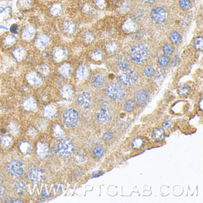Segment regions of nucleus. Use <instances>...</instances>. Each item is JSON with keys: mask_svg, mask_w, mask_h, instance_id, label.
<instances>
[{"mask_svg": "<svg viewBox=\"0 0 203 203\" xmlns=\"http://www.w3.org/2000/svg\"><path fill=\"white\" fill-rule=\"evenodd\" d=\"M27 134L30 137L34 138L38 135V131L33 127H30L27 129Z\"/></svg>", "mask_w": 203, "mask_h": 203, "instance_id": "nucleus-46", "label": "nucleus"}, {"mask_svg": "<svg viewBox=\"0 0 203 203\" xmlns=\"http://www.w3.org/2000/svg\"><path fill=\"white\" fill-rule=\"evenodd\" d=\"M112 138H113V133L110 132H108L105 133L104 134V135H103V139L104 141H107L110 140Z\"/></svg>", "mask_w": 203, "mask_h": 203, "instance_id": "nucleus-56", "label": "nucleus"}, {"mask_svg": "<svg viewBox=\"0 0 203 203\" xmlns=\"http://www.w3.org/2000/svg\"><path fill=\"white\" fill-rule=\"evenodd\" d=\"M83 41L86 43H90L94 40L93 34L90 32H87L84 33L83 36Z\"/></svg>", "mask_w": 203, "mask_h": 203, "instance_id": "nucleus-40", "label": "nucleus"}, {"mask_svg": "<svg viewBox=\"0 0 203 203\" xmlns=\"http://www.w3.org/2000/svg\"><path fill=\"white\" fill-rule=\"evenodd\" d=\"M13 144L12 139L8 136H2L1 138V144L3 149L9 148Z\"/></svg>", "mask_w": 203, "mask_h": 203, "instance_id": "nucleus-32", "label": "nucleus"}, {"mask_svg": "<svg viewBox=\"0 0 203 203\" xmlns=\"http://www.w3.org/2000/svg\"><path fill=\"white\" fill-rule=\"evenodd\" d=\"M104 80L100 75H96L93 78V83L96 87H100L103 85Z\"/></svg>", "mask_w": 203, "mask_h": 203, "instance_id": "nucleus-38", "label": "nucleus"}, {"mask_svg": "<svg viewBox=\"0 0 203 203\" xmlns=\"http://www.w3.org/2000/svg\"><path fill=\"white\" fill-rule=\"evenodd\" d=\"M85 157L83 156V155H82L81 154H78L76 156V161L78 163H81L83 162L84 160Z\"/></svg>", "mask_w": 203, "mask_h": 203, "instance_id": "nucleus-57", "label": "nucleus"}, {"mask_svg": "<svg viewBox=\"0 0 203 203\" xmlns=\"http://www.w3.org/2000/svg\"><path fill=\"white\" fill-rule=\"evenodd\" d=\"M163 52H164V54H171L172 53V51H173V48H172V47L170 45L167 44V45H164L163 47Z\"/></svg>", "mask_w": 203, "mask_h": 203, "instance_id": "nucleus-49", "label": "nucleus"}, {"mask_svg": "<svg viewBox=\"0 0 203 203\" xmlns=\"http://www.w3.org/2000/svg\"><path fill=\"white\" fill-rule=\"evenodd\" d=\"M96 118L101 123L107 122L110 119V113L106 108H103L97 113Z\"/></svg>", "mask_w": 203, "mask_h": 203, "instance_id": "nucleus-24", "label": "nucleus"}, {"mask_svg": "<svg viewBox=\"0 0 203 203\" xmlns=\"http://www.w3.org/2000/svg\"><path fill=\"white\" fill-rule=\"evenodd\" d=\"M202 102H203V100L201 99L199 103V106H200V109L202 110Z\"/></svg>", "mask_w": 203, "mask_h": 203, "instance_id": "nucleus-60", "label": "nucleus"}, {"mask_svg": "<svg viewBox=\"0 0 203 203\" xmlns=\"http://www.w3.org/2000/svg\"><path fill=\"white\" fill-rule=\"evenodd\" d=\"M14 189L19 194H22L26 190V185L25 183L21 180H17L14 182Z\"/></svg>", "mask_w": 203, "mask_h": 203, "instance_id": "nucleus-23", "label": "nucleus"}, {"mask_svg": "<svg viewBox=\"0 0 203 203\" xmlns=\"http://www.w3.org/2000/svg\"><path fill=\"white\" fill-rule=\"evenodd\" d=\"M43 1H51V0H42Z\"/></svg>", "mask_w": 203, "mask_h": 203, "instance_id": "nucleus-63", "label": "nucleus"}, {"mask_svg": "<svg viewBox=\"0 0 203 203\" xmlns=\"http://www.w3.org/2000/svg\"><path fill=\"white\" fill-rule=\"evenodd\" d=\"M14 203H22V201H20V200H17L16 201H14Z\"/></svg>", "mask_w": 203, "mask_h": 203, "instance_id": "nucleus-62", "label": "nucleus"}, {"mask_svg": "<svg viewBox=\"0 0 203 203\" xmlns=\"http://www.w3.org/2000/svg\"><path fill=\"white\" fill-rule=\"evenodd\" d=\"M91 57L95 60H100L103 57V54L100 50L96 49L91 53Z\"/></svg>", "mask_w": 203, "mask_h": 203, "instance_id": "nucleus-36", "label": "nucleus"}, {"mask_svg": "<svg viewBox=\"0 0 203 203\" xmlns=\"http://www.w3.org/2000/svg\"><path fill=\"white\" fill-rule=\"evenodd\" d=\"M165 135L164 131L161 128H157L155 129L152 132V138L154 139L157 141H162Z\"/></svg>", "mask_w": 203, "mask_h": 203, "instance_id": "nucleus-30", "label": "nucleus"}, {"mask_svg": "<svg viewBox=\"0 0 203 203\" xmlns=\"http://www.w3.org/2000/svg\"><path fill=\"white\" fill-rule=\"evenodd\" d=\"M10 30V32H11L12 33L14 34V35L17 34L19 32V26L17 25L14 24V25H12L11 26Z\"/></svg>", "mask_w": 203, "mask_h": 203, "instance_id": "nucleus-54", "label": "nucleus"}, {"mask_svg": "<svg viewBox=\"0 0 203 203\" xmlns=\"http://www.w3.org/2000/svg\"><path fill=\"white\" fill-rule=\"evenodd\" d=\"M119 81L125 85L130 86L134 84L137 81L135 73L131 70H124L119 76Z\"/></svg>", "mask_w": 203, "mask_h": 203, "instance_id": "nucleus-10", "label": "nucleus"}, {"mask_svg": "<svg viewBox=\"0 0 203 203\" xmlns=\"http://www.w3.org/2000/svg\"><path fill=\"white\" fill-rule=\"evenodd\" d=\"M61 29L63 32L68 35H72L76 33V26L75 23L72 21L67 20L63 23Z\"/></svg>", "mask_w": 203, "mask_h": 203, "instance_id": "nucleus-16", "label": "nucleus"}, {"mask_svg": "<svg viewBox=\"0 0 203 203\" xmlns=\"http://www.w3.org/2000/svg\"><path fill=\"white\" fill-rule=\"evenodd\" d=\"M19 149L23 154L26 155L31 151L32 146L28 142L24 141L20 142L19 145Z\"/></svg>", "mask_w": 203, "mask_h": 203, "instance_id": "nucleus-28", "label": "nucleus"}, {"mask_svg": "<svg viewBox=\"0 0 203 203\" xmlns=\"http://www.w3.org/2000/svg\"><path fill=\"white\" fill-rule=\"evenodd\" d=\"M101 174H102L101 171H96L93 173V177H97V176H100Z\"/></svg>", "mask_w": 203, "mask_h": 203, "instance_id": "nucleus-59", "label": "nucleus"}, {"mask_svg": "<svg viewBox=\"0 0 203 203\" xmlns=\"http://www.w3.org/2000/svg\"><path fill=\"white\" fill-rule=\"evenodd\" d=\"M124 107L126 110L131 111L134 107V103L131 100H128L124 103Z\"/></svg>", "mask_w": 203, "mask_h": 203, "instance_id": "nucleus-44", "label": "nucleus"}, {"mask_svg": "<svg viewBox=\"0 0 203 203\" xmlns=\"http://www.w3.org/2000/svg\"><path fill=\"white\" fill-rule=\"evenodd\" d=\"M106 94L113 100L116 101H121L125 93L122 86L117 83H110L106 88Z\"/></svg>", "mask_w": 203, "mask_h": 203, "instance_id": "nucleus-2", "label": "nucleus"}, {"mask_svg": "<svg viewBox=\"0 0 203 203\" xmlns=\"http://www.w3.org/2000/svg\"><path fill=\"white\" fill-rule=\"evenodd\" d=\"M103 154V150L100 147H96L94 150V156L95 157L98 158L102 156Z\"/></svg>", "mask_w": 203, "mask_h": 203, "instance_id": "nucleus-48", "label": "nucleus"}, {"mask_svg": "<svg viewBox=\"0 0 203 203\" xmlns=\"http://www.w3.org/2000/svg\"><path fill=\"white\" fill-rule=\"evenodd\" d=\"M26 79L30 85L34 86H39L42 83L41 76L35 72H29L26 75Z\"/></svg>", "mask_w": 203, "mask_h": 203, "instance_id": "nucleus-15", "label": "nucleus"}, {"mask_svg": "<svg viewBox=\"0 0 203 203\" xmlns=\"http://www.w3.org/2000/svg\"><path fill=\"white\" fill-rule=\"evenodd\" d=\"M149 93L143 89L138 91L135 95L136 102L140 106L145 105L149 101Z\"/></svg>", "mask_w": 203, "mask_h": 203, "instance_id": "nucleus-14", "label": "nucleus"}, {"mask_svg": "<svg viewBox=\"0 0 203 203\" xmlns=\"http://www.w3.org/2000/svg\"><path fill=\"white\" fill-rule=\"evenodd\" d=\"M23 107L26 110L35 111L37 109V103L36 100L32 96H29L23 103Z\"/></svg>", "mask_w": 203, "mask_h": 203, "instance_id": "nucleus-18", "label": "nucleus"}, {"mask_svg": "<svg viewBox=\"0 0 203 203\" xmlns=\"http://www.w3.org/2000/svg\"><path fill=\"white\" fill-rule=\"evenodd\" d=\"M95 5L100 9H103L106 6L105 0H94Z\"/></svg>", "mask_w": 203, "mask_h": 203, "instance_id": "nucleus-51", "label": "nucleus"}, {"mask_svg": "<svg viewBox=\"0 0 203 203\" xmlns=\"http://www.w3.org/2000/svg\"><path fill=\"white\" fill-rule=\"evenodd\" d=\"M195 48L198 50H202L203 47V38L201 37H198L195 39L194 42Z\"/></svg>", "mask_w": 203, "mask_h": 203, "instance_id": "nucleus-42", "label": "nucleus"}, {"mask_svg": "<svg viewBox=\"0 0 203 203\" xmlns=\"http://www.w3.org/2000/svg\"><path fill=\"white\" fill-rule=\"evenodd\" d=\"M53 134L57 138H63L65 136V132L58 124H55L53 126Z\"/></svg>", "mask_w": 203, "mask_h": 203, "instance_id": "nucleus-33", "label": "nucleus"}, {"mask_svg": "<svg viewBox=\"0 0 203 203\" xmlns=\"http://www.w3.org/2000/svg\"><path fill=\"white\" fill-rule=\"evenodd\" d=\"M118 65L122 69H126L129 66V61L126 58L122 57L118 60Z\"/></svg>", "mask_w": 203, "mask_h": 203, "instance_id": "nucleus-39", "label": "nucleus"}, {"mask_svg": "<svg viewBox=\"0 0 203 203\" xmlns=\"http://www.w3.org/2000/svg\"><path fill=\"white\" fill-rule=\"evenodd\" d=\"M27 177L32 182L39 183L44 179L45 175L41 169L37 166H33L28 169Z\"/></svg>", "mask_w": 203, "mask_h": 203, "instance_id": "nucleus-6", "label": "nucleus"}, {"mask_svg": "<svg viewBox=\"0 0 203 203\" xmlns=\"http://www.w3.org/2000/svg\"><path fill=\"white\" fill-rule=\"evenodd\" d=\"M38 70L41 74L44 75H47L50 72V68L49 66L45 64H42L38 66Z\"/></svg>", "mask_w": 203, "mask_h": 203, "instance_id": "nucleus-35", "label": "nucleus"}, {"mask_svg": "<svg viewBox=\"0 0 203 203\" xmlns=\"http://www.w3.org/2000/svg\"><path fill=\"white\" fill-rule=\"evenodd\" d=\"M145 2H149V3H150V2H154L155 0H144Z\"/></svg>", "mask_w": 203, "mask_h": 203, "instance_id": "nucleus-61", "label": "nucleus"}, {"mask_svg": "<svg viewBox=\"0 0 203 203\" xmlns=\"http://www.w3.org/2000/svg\"><path fill=\"white\" fill-rule=\"evenodd\" d=\"M91 96L90 94L86 92H83L78 96L77 101L78 104L84 108H88L89 107L91 104Z\"/></svg>", "mask_w": 203, "mask_h": 203, "instance_id": "nucleus-13", "label": "nucleus"}, {"mask_svg": "<svg viewBox=\"0 0 203 203\" xmlns=\"http://www.w3.org/2000/svg\"><path fill=\"white\" fill-rule=\"evenodd\" d=\"M122 28L123 30L126 32H131L134 31L136 28L135 22L132 20H126L124 23L123 24Z\"/></svg>", "mask_w": 203, "mask_h": 203, "instance_id": "nucleus-27", "label": "nucleus"}, {"mask_svg": "<svg viewBox=\"0 0 203 203\" xmlns=\"http://www.w3.org/2000/svg\"><path fill=\"white\" fill-rule=\"evenodd\" d=\"M9 129L10 132L11 133H12V134H15L17 132V128L16 126L13 123H11V124H9Z\"/></svg>", "mask_w": 203, "mask_h": 203, "instance_id": "nucleus-52", "label": "nucleus"}, {"mask_svg": "<svg viewBox=\"0 0 203 203\" xmlns=\"http://www.w3.org/2000/svg\"><path fill=\"white\" fill-rule=\"evenodd\" d=\"M76 76L78 79H83L88 76V70L85 66L81 65L78 68L76 71Z\"/></svg>", "mask_w": 203, "mask_h": 203, "instance_id": "nucleus-31", "label": "nucleus"}, {"mask_svg": "<svg viewBox=\"0 0 203 203\" xmlns=\"http://www.w3.org/2000/svg\"><path fill=\"white\" fill-rule=\"evenodd\" d=\"M57 149L58 152L65 156H70L73 151V147L71 142L66 139H63L60 140L57 145Z\"/></svg>", "mask_w": 203, "mask_h": 203, "instance_id": "nucleus-9", "label": "nucleus"}, {"mask_svg": "<svg viewBox=\"0 0 203 203\" xmlns=\"http://www.w3.org/2000/svg\"><path fill=\"white\" fill-rule=\"evenodd\" d=\"M60 93L63 98L69 99L73 96V89L70 85H65L61 88Z\"/></svg>", "mask_w": 203, "mask_h": 203, "instance_id": "nucleus-25", "label": "nucleus"}, {"mask_svg": "<svg viewBox=\"0 0 203 203\" xmlns=\"http://www.w3.org/2000/svg\"><path fill=\"white\" fill-rule=\"evenodd\" d=\"M48 153V147L47 145L42 142H38L37 147V154L40 158L45 157Z\"/></svg>", "mask_w": 203, "mask_h": 203, "instance_id": "nucleus-20", "label": "nucleus"}, {"mask_svg": "<svg viewBox=\"0 0 203 203\" xmlns=\"http://www.w3.org/2000/svg\"><path fill=\"white\" fill-rule=\"evenodd\" d=\"M172 123L170 121H166V122H164L163 123V126L164 128H165L167 130H169V129H170L172 127Z\"/></svg>", "mask_w": 203, "mask_h": 203, "instance_id": "nucleus-55", "label": "nucleus"}, {"mask_svg": "<svg viewBox=\"0 0 203 203\" xmlns=\"http://www.w3.org/2000/svg\"><path fill=\"white\" fill-rule=\"evenodd\" d=\"M58 72L63 76L66 78H68L71 76L72 73V68L71 66L68 63H64L61 65L58 69Z\"/></svg>", "mask_w": 203, "mask_h": 203, "instance_id": "nucleus-22", "label": "nucleus"}, {"mask_svg": "<svg viewBox=\"0 0 203 203\" xmlns=\"http://www.w3.org/2000/svg\"><path fill=\"white\" fill-rule=\"evenodd\" d=\"M149 54L147 47L144 44H138L134 46L130 53V57L136 63H141L144 61Z\"/></svg>", "mask_w": 203, "mask_h": 203, "instance_id": "nucleus-1", "label": "nucleus"}, {"mask_svg": "<svg viewBox=\"0 0 203 203\" xmlns=\"http://www.w3.org/2000/svg\"><path fill=\"white\" fill-rule=\"evenodd\" d=\"M167 13L162 7H157L151 13L152 20L156 24H162L166 20Z\"/></svg>", "mask_w": 203, "mask_h": 203, "instance_id": "nucleus-11", "label": "nucleus"}, {"mask_svg": "<svg viewBox=\"0 0 203 203\" xmlns=\"http://www.w3.org/2000/svg\"><path fill=\"white\" fill-rule=\"evenodd\" d=\"M36 35V28L32 25H27L21 30L20 37L23 41L29 42L35 38Z\"/></svg>", "mask_w": 203, "mask_h": 203, "instance_id": "nucleus-12", "label": "nucleus"}, {"mask_svg": "<svg viewBox=\"0 0 203 203\" xmlns=\"http://www.w3.org/2000/svg\"><path fill=\"white\" fill-rule=\"evenodd\" d=\"M57 108L54 104H49L47 105L43 110V114L48 118H53L56 113Z\"/></svg>", "mask_w": 203, "mask_h": 203, "instance_id": "nucleus-21", "label": "nucleus"}, {"mask_svg": "<svg viewBox=\"0 0 203 203\" xmlns=\"http://www.w3.org/2000/svg\"><path fill=\"white\" fill-rule=\"evenodd\" d=\"M180 6L183 9H188L190 7V1L189 0H180Z\"/></svg>", "mask_w": 203, "mask_h": 203, "instance_id": "nucleus-47", "label": "nucleus"}, {"mask_svg": "<svg viewBox=\"0 0 203 203\" xmlns=\"http://www.w3.org/2000/svg\"><path fill=\"white\" fill-rule=\"evenodd\" d=\"M49 13L54 17H59L63 13V8L59 3H53L49 8Z\"/></svg>", "mask_w": 203, "mask_h": 203, "instance_id": "nucleus-17", "label": "nucleus"}, {"mask_svg": "<svg viewBox=\"0 0 203 203\" xmlns=\"http://www.w3.org/2000/svg\"><path fill=\"white\" fill-rule=\"evenodd\" d=\"M190 87L187 85H184L179 87L178 88V93L181 96H185L188 95L190 93Z\"/></svg>", "mask_w": 203, "mask_h": 203, "instance_id": "nucleus-37", "label": "nucleus"}, {"mask_svg": "<svg viewBox=\"0 0 203 203\" xmlns=\"http://www.w3.org/2000/svg\"><path fill=\"white\" fill-rule=\"evenodd\" d=\"M170 39L173 43L177 44L180 41V36L179 34V33L176 32H173L170 34Z\"/></svg>", "mask_w": 203, "mask_h": 203, "instance_id": "nucleus-41", "label": "nucleus"}, {"mask_svg": "<svg viewBox=\"0 0 203 203\" xmlns=\"http://www.w3.org/2000/svg\"><path fill=\"white\" fill-rule=\"evenodd\" d=\"M12 54L13 55L14 58H16L17 61H22L26 57V53L23 47L19 46L14 48L12 50Z\"/></svg>", "mask_w": 203, "mask_h": 203, "instance_id": "nucleus-19", "label": "nucleus"}, {"mask_svg": "<svg viewBox=\"0 0 203 203\" xmlns=\"http://www.w3.org/2000/svg\"><path fill=\"white\" fill-rule=\"evenodd\" d=\"M117 50V47L116 43L111 42L108 43L106 46V50L109 54H114Z\"/></svg>", "mask_w": 203, "mask_h": 203, "instance_id": "nucleus-34", "label": "nucleus"}, {"mask_svg": "<svg viewBox=\"0 0 203 203\" xmlns=\"http://www.w3.org/2000/svg\"><path fill=\"white\" fill-rule=\"evenodd\" d=\"M79 113L72 108L66 110L63 114V122L68 128L76 126L79 122Z\"/></svg>", "mask_w": 203, "mask_h": 203, "instance_id": "nucleus-3", "label": "nucleus"}, {"mask_svg": "<svg viewBox=\"0 0 203 203\" xmlns=\"http://www.w3.org/2000/svg\"><path fill=\"white\" fill-rule=\"evenodd\" d=\"M144 73L147 76H151L154 73V69L151 66H147L144 68Z\"/></svg>", "mask_w": 203, "mask_h": 203, "instance_id": "nucleus-50", "label": "nucleus"}, {"mask_svg": "<svg viewBox=\"0 0 203 203\" xmlns=\"http://www.w3.org/2000/svg\"><path fill=\"white\" fill-rule=\"evenodd\" d=\"M169 58L166 55H162L159 58V63L162 66H165L168 64Z\"/></svg>", "mask_w": 203, "mask_h": 203, "instance_id": "nucleus-45", "label": "nucleus"}, {"mask_svg": "<svg viewBox=\"0 0 203 203\" xmlns=\"http://www.w3.org/2000/svg\"><path fill=\"white\" fill-rule=\"evenodd\" d=\"M51 38L45 33H40L35 38L34 46L38 50H45L51 44Z\"/></svg>", "mask_w": 203, "mask_h": 203, "instance_id": "nucleus-7", "label": "nucleus"}, {"mask_svg": "<svg viewBox=\"0 0 203 203\" xmlns=\"http://www.w3.org/2000/svg\"><path fill=\"white\" fill-rule=\"evenodd\" d=\"M131 145L134 149L137 150L142 149L145 146V141L141 138H135L132 140L131 142Z\"/></svg>", "mask_w": 203, "mask_h": 203, "instance_id": "nucleus-26", "label": "nucleus"}, {"mask_svg": "<svg viewBox=\"0 0 203 203\" xmlns=\"http://www.w3.org/2000/svg\"><path fill=\"white\" fill-rule=\"evenodd\" d=\"M50 56L54 62L60 63L67 58L68 52L66 49L61 46H54L51 50Z\"/></svg>", "mask_w": 203, "mask_h": 203, "instance_id": "nucleus-5", "label": "nucleus"}, {"mask_svg": "<svg viewBox=\"0 0 203 203\" xmlns=\"http://www.w3.org/2000/svg\"><path fill=\"white\" fill-rule=\"evenodd\" d=\"M38 127L42 129V130H44V129H45L47 128V122H46L44 120H40L39 122H38Z\"/></svg>", "mask_w": 203, "mask_h": 203, "instance_id": "nucleus-53", "label": "nucleus"}, {"mask_svg": "<svg viewBox=\"0 0 203 203\" xmlns=\"http://www.w3.org/2000/svg\"><path fill=\"white\" fill-rule=\"evenodd\" d=\"M33 0H19V7L23 10L30 9L33 5Z\"/></svg>", "mask_w": 203, "mask_h": 203, "instance_id": "nucleus-29", "label": "nucleus"}, {"mask_svg": "<svg viewBox=\"0 0 203 203\" xmlns=\"http://www.w3.org/2000/svg\"><path fill=\"white\" fill-rule=\"evenodd\" d=\"M82 10L85 13L90 14L93 12L94 9L92 7V6L89 4H85L83 5L82 7Z\"/></svg>", "mask_w": 203, "mask_h": 203, "instance_id": "nucleus-43", "label": "nucleus"}, {"mask_svg": "<svg viewBox=\"0 0 203 203\" xmlns=\"http://www.w3.org/2000/svg\"><path fill=\"white\" fill-rule=\"evenodd\" d=\"M4 193H5V189L4 187L0 185V198L4 196Z\"/></svg>", "mask_w": 203, "mask_h": 203, "instance_id": "nucleus-58", "label": "nucleus"}, {"mask_svg": "<svg viewBox=\"0 0 203 203\" xmlns=\"http://www.w3.org/2000/svg\"><path fill=\"white\" fill-rule=\"evenodd\" d=\"M17 42V38L14 34L12 33H7L1 38L0 45L4 50H9L16 45Z\"/></svg>", "mask_w": 203, "mask_h": 203, "instance_id": "nucleus-8", "label": "nucleus"}, {"mask_svg": "<svg viewBox=\"0 0 203 203\" xmlns=\"http://www.w3.org/2000/svg\"><path fill=\"white\" fill-rule=\"evenodd\" d=\"M7 169L9 173L15 177H20L23 173V165L18 160H11L8 163Z\"/></svg>", "mask_w": 203, "mask_h": 203, "instance_id": "nucleus-4", "label": "nucleus"}]
</instances>
